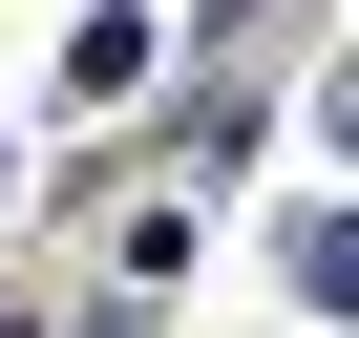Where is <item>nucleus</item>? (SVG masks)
I'll use <instances>...</instances> for the list:
<instances>
[{"label": "nucleus", "mask_w": 359, "mask_h": 338, "mask_svg": "<svg viewBox=\"0 0 359 338\" xmlns=\"http://www.w3.org/2000/svg\"><path fill=\"white\" fill-rule=\"evenodd\" d=\"M338 127H359V106H338Z\"/></svg>", "instance_id": "nucleus-2"}, {"label": "nucleus", "mask_w": 359, "mask_h": 338, "mask_svg": "<svg viewBox=\"0 0 359 338\" xmlns=\"http://www.w3.org/2000/svg\"><path fill=\"white\" fill-rule=\"evenodd\" d=\"M296 275H317V296H338V317H359V233H317V254H296Z\"/></svg>", "instance_id": "nucleus-1"}]
</instances>
